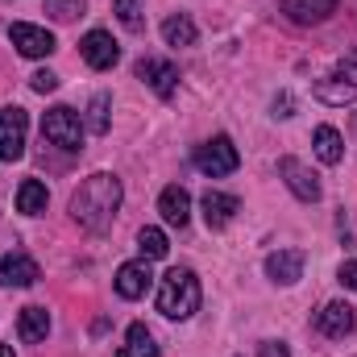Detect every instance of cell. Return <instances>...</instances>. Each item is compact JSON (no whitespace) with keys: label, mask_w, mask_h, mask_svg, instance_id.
I'll list each match as a JSON object with an SVG mask.
<instances>
[{"label":"cell","mask_w":357,"mask_h":357,"mask_svg":"<svg viewBox=\"0 0 357 357\" xmlns=\"http://www.w3.org/2000/svg\"><path fill=\"white\" fill-rule=\"evenodd\" d=\"M42 137L50 146H59V150H79L84 146V121H79V112L67 108V104H54L42 116Z\"/></svg>","instance_id":"3"},{"label":"cell","mask_w":357,"mask_h":357,"mask_svg":"<svg viewBox=\"0 0 357 357\" xmlns=\"http://www.w3.org/2000/svg\"><path fill=\"white\" fill-rule=\"evenodd\" d=\"M137 250H142L146 262H154V258H167L171 245H167V233H162V229H142V233H137Z\"/></svg>","instance_id":"23"},{"label":"cell","mask_w":357,"mask_h":357,"mask_svg":"<svg viewBox=\"0 0 357 357\" xmlns=\"http://www.w3.org/2000/svg\"><path fill=\"white\" fill-rule=\"evenodd\" d=\"M137 79L154 91V96H162V100H171L175 88H178V71L167 59H142V63H137Z\"/></svg>","instance_id":"10"},{"label":"cell","mask_w":357,"mask_h":357,"mask_svg":"<svg viewBox=\"0 0 357 357\" xmlns=\"http://www.w3.org/2000/svg\"><path fill=\"white\" fill-rule=\"evenodd\" d=\"M278 175H282V183L303 199V204H316L320 199V178H316V171L307 167V162H299V158H278Z\"/></svg>","instance_id":"7"},{"label":"cell","mask_w":357,"mask_h":357,"mask_svg":"<svg viewBox=\"0 0 357 357\" xmlns=\"http://www.w3.org/2000/svg\"><path fill=\"white\" fill-rule=\"evenodd\" d=\"M46 204H50V191H46V183H38V178H25V183L17 187V212H25V216H42V212H46Z\"/></svg>","instance_id":"21"},{"label":"cell","mask_w":357,"mask_h":357,"mask_svg":"<svg viewBox=\"0 0 357 357\" xmlns=\"http://www.w3.org/2000/svg\"><path fill=\"white\" fill-rule=\"evenodd\" d=\"M42 278L29 254H0V287H33Z\"/></svg>","instance_id":"12"},{"label":"cell","mask_w":357,"mask_h":357,"mask_svg":"<svg viewBox=\"0 0 357 357\" xmlns=\"http://www.w3.org/2000/svg\"><path fill=\"white\" fill-rule=\"evenodd\" d=\"M17 333H21V341H46V333H50V312L46 307H21V316H17Z\"/></svg>","instance_id":"19"},{"label":"cell","mask_w":357,"mask_h":357,"mask_svg":"<svg viewBox=\"0 0 357 357\" xmlns=\"http://www.w3.org/2000/svg\"><path fill=\"white\" fill-rule=\"evenodd\" d=\"M46 4V13L54 17V21H75V17H84V8H88V0H42Z\"/></svg>","instance_id":"24"},{"label":"cell","mask_w":357,"mask_h":357,"mask_svg":"<svg viewBox=\"0 0 357 357\" xmlns=\"http://www.w3.org/2000/svg\"><path fill=\"white\" fill-rule=\"evenodd\" d=\"M312 150H316V158H320L324 167H337V162L345 158V137H341L333 125H320V129L312 133Z\"/></svg>","instance_id":"18"},{"label":"cell","mask_w":357,"mask_h":357,"mask_svg":"<svg viewBox=\"0 0 357 357\" xmlns=\"http://www.w3.org/2000/svg\"><path fill=\"white\" fill-rule=\"evenodd\" d=\"M316 96L324 104H349V100H357V46L316 84Z\"/></svg>","instance_id":"5"},{"label":"cell","mask_w":357,"mask_h":357,"mask_svg":"<svg viewBox=\"0 0 357 357\" xmlns=\"http://www.w3.org/2000/svg\"><path fill=\"white\" fill-rule=\"evenodd\" d=\"M258 357H291V349H287V341H262Z\"/></svg>","instance_id":"29"},{"label":"cell","mask_w":357,"mask_h":357,"mask_svg":"<svg viewBox=\"0 0 357 357\" xmlns=\"http://www.w3.org/2000/svg\"><path fill=\"white\" fill-rule=\"evenodd\" d=\"M237 212H241V199H237V195H229V191H208V195H204V225H208L212 233L229 229Z\"/></svg>","instance_id":"11"},{"label":"cell","mask_w":357,"mask_h":357,"mask_svg":"<svg viewBox=\"0 0 357 357\" xmlns=\"http://www.w3.org/2000/svg\"><path fill=\"white\" fill-rule=\"evenodd\" d=\"M29 88L46 96V91H54V88H59V75H54V71H33V75H29Z\"/></svg>","instance_id":"27"},{"label":"cell","mask_w":357,"mask_h":357,"mask_svg":"<svg viewBox=\"0 0 357 357\" xmlns=\"http://www.w3.org/2000/svg\"><path fill=\"white\" fill-rule=\"evenodd\" d=\"M354 324H357V316L349 303H324L320 316H316V328L324 337H345V333H354Z\"/></svg>","instance_id":"15"},{"label":"cell","mask_w":357,"mask_h":357,"mask_svg":"<svg viewBox=\"0 0 357 357\" xmlns=\"http://www.w3.org/2000/svg\"><path fill=\"white\" fill-rule=\"evenodd\" d=\"M150 262L142 258V262H125V266L116 270V295L121 299H142L146 291H150Z\"/></svg>","instance_id":"13"},{"label":"cell","mask_w":357,"mask_h":357,"mask_svg":"<svg viewBox=\"0 0 357 357\" xmlns=\"http://www.w3.org/2000/svg\"><path fill=\"white\" fill-rule=\"evenodd\" d=\"M8 38H13V46H17L25 59H46V54L54 50V33L42 29V25H29V21H13V25H8Z\"/></svg>","instance_id":"8"},{"label":"cell","mask_w":357,"mask_h":357,"mask_svg":"<svg viewBox=\"0 0 357 357\" xmlns=\"http://www.w3.org/2000/svg\"><path fill=\"white\" fill-rule=\"evenodd\" d=\"M79 50H84V63H88L91 71H112L116 59H121V46H116L112 33H104V29H91L88 38L79 42Z\"/></svg>","instance_id":"9"},{"label":"cell","mask_w":357,"mask_h":357,"mask_svg":"<svg viewBox=\"0 0 357 357\" xmlns=\"http://www.w3.org/2000/svg\"><path fill=\"white\" fill-rule=\"evenodd\" d=\"M162 38H167V46H195L199 29H195V21H191V17L175 13V17H167V21H162Z\"/></svg>","instance_id":"22"},{"label":"cell","mask_w":357,"mask_h":357,"mask_svg":"<svg viewBox=\"0 0 357 357\" xmlns=\"http://www.w3.org/2000/svg\"><path fill=\"white\" fill-rule=\"evenodd\" d=\"M116 357H158V341L146 324H129L125 333V345L116 349Z\"/></svg>","instance_id":"20"},{"label":"cell","mask_w":357,"mask_h":357,"mask_svg":"<svg viewBox=\"0 0 357 357\" xmlns=\"http://www.w3.org/2000/svg\"><path fill=\"white\" fill-rule=\"evenodd\" d=\"M108 104H112V100H108V96H104V91H100V96H91V116H88V125H91V133H108Z\"/></svg>","instance_id":"26"},{"label":"cell","mask_w":357,"mask_h":357,"mask_svg":"<svg viewBox=\"0 0 357 357\" xmlns=\"http://www.w3.org/2000/svg\"><path fill=\"white\" fill-rule=\"evenodd\" d=\"M282 13L295 25H320L337 13V0H282Z\"/></svg>","instance_id":"14"},{"label":"cell","mask_w":357,"mask_h":357,"mask_svg":"<svg viewBox=\"0 0 357 357\" xmlns=\"http://www.w3.org/2000/svg\"><path fill=\"white\" fill-rule=\"evenodd\" d=\"M191 162H195V171H204L208 178H220V175H233V171H237V162H241V154H237V146H233V137H225V133H216L212 142H204V146H195V154H191Z\"/></svg>","instance_id":"4"},{"label":"cell","mask_w":357,"mask_h":357,"mask_svg":"<svg viewBox=\"0 0 357 357\" xmlns=\"http://www.w3.org/2000/svg\"><path fill=\"white\" fill-rule=\"evenodd\" d=\"M274 116H291V96H278L274 100Z\"/></svg>","instance_id":"30"},{"label":"cell","mask_w":357,"mask_h":357,"mask_svg":"<svg viewBox=\"0 0 357 357\" xmlns=\"http://www.w3.org/2000/svg\"><path fill=\"white\" fill-rule=\"evenodd\" d=\"M337 282H341L345 291H357V258H354V262H345V266L337 270Z\"/></svg>","instance_id":"28"},{"label":"cell","mask_w":357,"mask_h":357,"mask_svg":"<svg viewBox=\"0 0 357 357\" xmlns=\"http://www.w3.org/2000/svg\"><path fill=\"white\" fill-rule=\"evenodd\" d=\"M121 178L108 175V171H96L79 183V191L71 195V220L75 225H84L91 233H104L108 225H112V216H116V208H121Z\"/></svg>","instance_id":"1"},{"label":"cell","mask_w":357,"mask_h":357,"mask_svg":"<svg viewBox=\"0 0 357 357\" xmlns=\"http://www.w3.org/2000/svg\"><path fill=\"white\" fill-rule=\"evenodd\" d=\"M0 357H13V349H8V345H0Z\"/></svg>","instance_id":"31"},{"label":"cell","mask_w":357,"mask_h":357,"mask_svg":"<svg viewBox=\"0 0 357 357\" xmlns=\"http://www.w3.org/2000/svg\"><path fill=\"white\" fill-rule=\"evenodd\" d=\"M195 307H199V278H195V270L187 266L167 270L162 282H158V312L167 320H191Z\"/></svg>","instance_id":"2"},{"label":"cell","mask_w":357,"mask_h":357,"mask_svg":"<svg viewBox=\"0 0 357 357\" xmlns=\"http://www.w3.org/2000/svg\"><path fill=\"white\" fill-rule=\"evenodd\" d=\"M158 212H162V220L167 225H175V229H183L187 220H191V195H187V187H167L162 195H158Z\"/></svg>","instance_id":"16"},{"label":"cell","mask_w":357,"mask_h":357,"mask_svg":"<svg viewBox=\"0 0 357 357\" xmlns=\"http://www.w3.org/2000/svg\"><path fill=\"white\" fill-rule=\"evenodd\" d=\"M25 133H29L25 108H17V104L0 108V162H17L25 154Z\"/></svg>","instance_id":"6"},{"label":"cell","mask_w":357,"mask_h":357,"mask_svg":"<svg viewBox=\"0 0 357 357\" xmlns=\"http://www.w3.org/2000/svg\"><path fill=\"white\" fill-rule=\"evenodd\" d=\"M116 17H121V25H125L129 33H142V29H146L142 4H137V0H116Z\"/></svg>","instance_id":"25"},{"label":"cell","mask_w":357,"mask_h":357,"mask_svg":"<svg viewBox=\"0 0 357 357\" xmlns=\"http://www.w3.org/2000/svg\"><path fill=\"white\" fill-rule=\"evenodd\" d=\"M266 274L274 278V282H282V287L299 282V274H303V254H299V250H278V254H270Z\"/></svg>","instance_id":"17"}]
</instances>
